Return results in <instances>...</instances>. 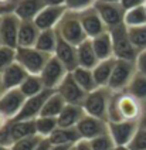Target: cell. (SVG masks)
I'll use <instances>...</instances> for the list:
<instances>
[{
	"label": "cell",
	"instance_id": "obj_1",
	"mask_svg": "<svg viewBox=\"0 0 146 150\" xmlns=\"http://www.w3.org/2000/svg\"><path fill=\"white\" fill-rule=\"evenodd\" d=\"M143 115V103L126 91L113 92L108 109V122H139Z\"/></svg>",
	"mask_w": 146,
	"mask_h": 150
},
{
	"label": "cell",
	"instance_id": "obj_2",
	"mask_svg": "<svg viewBox=\"0 0 146 150\" xmlns=\"http://www.w3.org/2000/svg\"><path fill=\"white\" fill-rule=\"evenodd\" d=\"M55 31L61 38H64L67 42L75 45V47L88 38L82 28V24H81L79 13L71 11V10L65 11V14L60 20L58 25L55 27Z\"/></svg>",
	"mask_w": 146,
	"mask_h": 150
},
{
	"label": "cell",
	"instance_id": "obj_3",
	"mask_svg": "<svg viewBox=\"0 0 146 150\" xmlns=\"http://www.w3.org/2000/svg\"><path fill=\"white\" fill-rule=\"evenodd\" d=\"M112 93L113 92L108 86L96 88L92 92H88L82 103L85 113L89 116L108 120V109H109Z\"/></svg>",
	"mask_w": 146,
	"mask_h": 150
},
{
	"label": "cell",
	"instance_id": "obj_4",
	"mask_svg": "<svg viewBox=\"0 0 146 150\" xmlns=\"http://www.w3.org/2000/svg\"><path fill=\"white\" fill-rule=\"evenodd\" d=\"M51 57V54H45L43 51L37 50L35 47H17L16 50V62H18L31 75L41 74L45 64L50 61Z\"/></svg>",
	"mask_w": 146,
	"mask_h": 150
},
{
	"label": "cell",
	"instance_id": "obj_5",
	"mask_svg": "<svg viewBox=\"0 0 146 150\" xmlns=\"http://www.w3.org/2000/svg\"><path fill=\"white\" fill-rule=\"evenodd\" d=\"M35 134L34 120H17L11 119L7 125L0 130V144L11 147L13 144L21 139Z\"/></svg>",
	"mask_w": 146,
	"mask_h": 150
},
{
	"label": "cell",
	"instance_id": "obj_6",
	"mask_svg": "<svg viewBox=\"0 0 146 150\" xmlns=\"http://www.w3.org/2000/svg\"><path fill=\"white\" fill-rule=\"evenodd\" d=\"M112 37V45H113V57L116 59H126V61H135L139 51L130 41L128 27L120 24L109 30Z\"/></svg>",
	"mask_w": 146,
	"mask_h": 150
},
{
	"label": "cell",
	"instance_id": "obj_7",
	"mask_svg": "<svg viewBox=\"0 0 146 150\" xmlns=\"http://www.w3.org/2000/svg\"><path fill=\"white\" fill-rule=\"evenodd\" d=\"M136 74L135 61H126V59H116L115 67L112 71L111 79L108 83V88L112 92H123L126 91L128 85L130 83L132 78Z\"/></svg>",
	"mask_w": 146,
	"mask_h": 150
},
{
	"label": "cell",
	"instance_id": "obj_8",
	"mask_svg": "<svg viewBox=\"0 0 146 150\" xmlns=\"http://www.w3.org/2000/svg\"><path fill=\"white\" fill-rule=\"evenodd\" d=\"M139 129V122L120 120V122H108V133L116 147H128L130 140Z\"/></svg>",
	"mask_w": 146,
	"mask_h": 150
},
{
	"label": "cell",
	"instance_id": "obj_9",
	"mask_svg": "<svg viewBox=\"0 0 146 150\" xmlns=\"http://www.w3.org/2000/svg\"><path fill=\"white\" fill-rule=\"evenodd\" d=\"M68 69L64 67V64L55 55H52L50 61L45 64L44 69L41 71V81H43L45 89L55 91L58 88V85L62 82V79L68 75Z\"/></svg>",
	"mask_w": 146,
	"mask_h": 150
},
{
	"label": "cell",
	"instance_id": "obj_10",
	"mask_svg": "<svg viewBox=\"0 0 146 150\" xmlns=\"http://www.w3.org/2000/svg\"><path fill=\"white\" fill-rule=\"evenodd\" d=\"M95 8L99 13L101 18L103 20L108 30L113 27H118L120 24H125V13L126 10L122 7L120 3H108V1H96Z\"/></svg>",
	"mask_w": 146,
	"mask_h": 150
},
{
	"label": "cell",
	"instance_id": "obj_11",
	"mask_svg": "<svg viewBox=\"0 0 146 150\" xmlns=\"http://www.w3.org/2000/svg\"><path fill=\"white\" fill-rule=\"evenodd\" d=\"M21 20L16 13L3 14L0 18V38L3 45H9L17 48L18 45V30H20Z\"/></svg>",
	"mask_w": 146,
	"mask_h": 150
},
{
	"label": "cell",
	"instance_id": "obj_12",
	"mask_svg": "<svg viewBox=\"0 0 146 150\" xmlns=\"http://www.w3.org/2000/svg\"><path fill=\"white\" fill-rule=\"evenodd\" d=\"M26 99L27 98L21 93V91L18 88L4 91L3 95L0 96V112L9 120L16 119V116L20 113V110L23 108Z\"/></svg>",
	"mask_w": 146,
	"mask_h": 150
},
{
	"label": "cell",
	"instance_id": "obj_13",
	"mask_svg": "<svg viewBox=\"0 0 146 150\" xmlns=\"http://www.w3.org/2000/svg\"><path fill=\"white\" fill-rule=\"evenodd\" d=\"M55 91L62 96L65 103L69 105H82L86 96V92L77 83L71 72H68V75L62 79V82L58 85Z\"/></svg>",
	"mask_w": 146,
	"mask_h": 150
},
{
	"label": "cell",
	"instance_id": "obj_14",
	"mask_svg": "<svg viewBox=\"0 0 146 150\" xmlns=\"http://www.w3.org/2000/svg\"><path fill=\"white\" fill-rule=\"evenodd\" d=\"M77 130L81 139L92 140L101 134L108 133V120L85 115L77 125Z\"/></svg>",
	"mask_w": 146,
	"mask_h": 150
},
{
	"label": "cell",
	"instance_id": "obj_15",
	"mask_svg": "<svg viewBox=\"0 0 146 150\" xmlns=\"http://www.w3.org/2000/svg\"><path fill=\"white\" fill-rule=\"evenodd\" d=\"M79 20H81L82 28L88 38H94L96 35L108 31V27L105 25L95 6L91 8H86L84 11H79Z\"/></svg>",
	"mask_w": 146,
	"mask_h": 150
},
{
	"label": "cell",
	"instance_id": "obj_16",
	"mask_svg": "<svg viewBox=\"0 0 146 150\" xmlns=\"http://www.w3.org/2000/svg\"><path fill=\"white\" fill-rule=\"evenodd\" d=\"M51 92L52 91H50V89H45V91H43L41 93H38L35 96L27 98L21 110H20V113L16 116V119L17 120H35L41 115L44 103L48 99V96L51 95Z\"/></svg>",
	"mask_w": 146,
	"mask_h": 150
},
{
	"label": "cell",
	"instance_id": "obj_17",
	"mask_svg": "<svg viewBox=\"0 0 146 150\" xmlns=\"http://www.w3.org/2000/svg\"><path fill=\"white\" fill-rule=\"evenodd\" d=\"M67 7L65 6H45V7L37 14L34 18L35 25L43 31V30H51L55 28L62 16L65 14Z\"/></svg>",
	"mask_w": 146,
	"mask_h": 150
},
{
	"label": "cell",
	"instance_id": "obj_18",
	"mask_svg": "<svg viewBox=\"0 0 146 150\" xmlns=\"http://www.w3.org/2000/svg\"><path fill=\"white\" fill-rule=\"evenodd\" d=\"M54 55L60 59L64 64V67L68 69L69 72H72L75 68H78V54H77V47L67 42L64 38H61L58 35V41H57V48Z\"/></svg>",
	"mask_w": 146,
	"mask_h": 150
},
{
	"label": "cell",
	"instance_id": "obj_19",
	"mask_svg": "<svg viewBox=\"0 0 146 150\" xmlns=\"http://www.w3.org/2000/svg\"><path fill=\"white\" fill-rule=\"evenodd\" d=\"M27 75H28V72L18 62H13L10 67H7L1 72V81H3L4 91L20 88V85L27 78Z\"/></svg>",
	"mask_w": 146,
	"mask_h": 150
},
{
	"label": "cell",
	"instance_id": "obj_20",
	"mask_svg": "<svg viewBox=\"0 0 146 150\" xmlns=\"http://www.w3.org/2000/svg\"><path fill=\"white\" fill-rule=\"evenodd\" d=\"M41 30L35 25L34 20H21L18 30V45L17 47H35Z\"/></svg>",
	"mask_w": 146,
	"mask_h": 150
},
{
	"label": "cell",
	"instance_id": "obj_21",
	"mask_svg": "<svg viewBox=\"0 0 146 150\" xmlns=\"http://www.w3.org/2000/svg\"><path fill=\"white\" fill-rule=\"evenodd\" d=\"M85 110L82 105H69L67 103L65 108L62 109L60 116L57 117L58 120V127H77L79 120L85 116Z\"/></svg>",
	"mask_w": 146,
	"mask_h": 150
},
{
	"label": "cell",
	"instance_id": "obj_22",
	"mask_svg": "<svg viewBox=\"0 0 146 150\" xmlns=\"http://www.w3.org/2000/svg\"><path fill=\"white\" fill-rule=\"evenodd\" d=\"M44 7V0H17L14 13L20 20H34Z\"/></svg>",
	"mask_w": 146,
	"mask_h": 150
},
{
	"label": "cell",
	"instance_id": "obj_23",
	"mask_svg": "<svg viewBox=\"0 0 146 150\" xmlns=\"http://www.w3.org/2000/svg\"><path fill=\"white\" fill-rule=\"evenodd\" d=\"M77 54H78V65L79 67L92 69L99 62L91 38H86L85 41H82L79 45H77Z\"/></svg>",
	"mask_w": 146,
	"mask_h": 150
},
{
	"label": "cell",
	"instance_id": "obj_24",
	"mask_svg": "<svg viewBox=\"0 0 146 150\" xmlns=\"http://www.w3.org/2000/svg\"><path fill=\"white\" fill-rule=\"evenodd\" d=\"M94 50L96 52V57L99 61L108 58H113V45H112V37L109 30L105 33L96 35L94 38H91Z\"/></svg>",
	"mask_w": 146,
	"mask_h": 150
},
{
	"label": "cell",
	"instance_id": "obj_25",
	"mask_svg": "<svg viewBox=\"0 0 146 150\" xmlns=\"http://www.w3.org/2000/svg\"><path fill=\"white\" fill-rule=\"evenodd\" d=\"M115 61L116 58H108V59H102L99 61L94 68H92V72H94V78L95 82L98 85V88H103V86H108L109 79H111L112 71L115 67Z\"/></svg>",
	"mask_w": 146,
	"mask_h": 150
},
{
	"label": "cell",
	"instance_id": "obj_26",
	"mask_svg": "<svg viewBox=\"0 0 146 150\" xmlns=\"http://www.w3.org/2000/svg\"><path fill=\"white\" fill-rule=\"evenodd\" d=\"M51 144H69L74 146L81 140L77 127H57L54 133L48 137Z\"/></svg>",
	"mask_w": 146,
	"mask_h": 150
},
{
	"label": "cell",
	"instance_id": "obj_27",
	"mask_svg": "<svg viewBox=\"0 0 146 150\" xmlns=\"http://www.w3.org/2000/svg\"><path fill=\"white\" fill-rule=\"evenodd\" d=\"M57 41H58V34L55 31V28L43 30L40 33V35H38L37 42H35V48L45 52V54L54 55L55 48H57Z\"/></svg>",
	"mask_w": 146,
	"mask_h": 150
},
{
	"label": "cell",
	"instance_id": "obj_28",
	"mask_svg": "<svg viewBox=\"0 0 146 150\" xmlns=\"http://www.w3.org/2000/svg\"><path fill=\"white\" fill-rule=\"evenodd\" d=\"M65 100L62 99L60 93L57 91H52L51 95L48 96V99L45 100L41 110L40 116H50V117H58L60 113L62 112V109L65 108Z\"/></svg>",
	"mask_w": 146,
	"mask_h": 150
},
{
	"label": "cell",
	"instance_id": "obj_29",
	"mask_svg": "<svg viewBox=\"0 0 146 150\" xmlns=\"http://www.w3.org/2000/svg\"><path fill=\"white\" fill-rule=\"evenodd\" d=\"M71 74L74 76V79L77 81V83L86 92V93H88V92H92L94 89L98 88V85L95 82L92 69L84 68V67H78V68H75Z\"/></svg>",
	"mask_w": 146,
	"mask_h": 150
},
{
	"label": "cell",
	"instance_id": "obj_30",
	"mask_svg": "<svg viewBox=\"0 0 146 150\" xmlns=\"http://www.w3.org/2000/svg\"><path fill=\"white\" fill-rule=\"evenodd\" d=\"M18 89L21 91V93H23L26 98H31V96H35V95L41 93L43 91H45V86H44L40 75L28 74L27 78L24 79V82L20 85Z\"/></svg>",
	"mask_w": 146,
	"mask_h": 150
},
{
	"label": "cell",
	"instance_id": "obj_31",
	"mask_svg": "<svg viewBox=\"0 0 146 150\" xmlns=\"http://www.w3.org/2000/svg\"><path fill=\"white\" fill-rule=\"evenodd\" d=\"M34 123H35V134L43 137V139H48L54 133V130L58 127L57 117L38 116L34 120Z\"/></svg>",
	"mask_w": 146,
	"mask_h": 150
},
{
	"label": "cell",
	"instance_id": "obj_32",
	"mask_svg": "<svg viewBox=\"0 0 146 150\" xmlns=\"http://www.w3.org/2000/svg\"><path fill=\"white\" fill-rule=\"evenodd\" d=\"M126 92L143 103L146 100V75L136 72L135 76L132 78L130 83L128 85Z\"/></svg>",
	"mask_w": 146,
	"mask_h": 150
},
{
	"label": "cell",
	"instance_id": "obj_33",
	"mask_svg": "<svg viewBox=\"0 0 146 150\" xmlns=\"http://www.w3.org/2000/svg\"><path fill=\"white\" fill-rule=\"evenodd\" d=\"M125 25L130 28V27H139V25L146 24V10L145 6H137V7L129 8L125 13Z\"/></svg>",
	"mask_w": 146,
	"mask_h": 150
},
{
	"label": "cell",
	"instance_id": "obj_34",
	"mask_svg": "<svg viewBox=\"0 0 146 150\" xmlns=\"http://www.w3.org/2000/svg\"><path fill=\"white\" fill-rule=\"evenodd\" d=\"M130 41L137 51L146 50V24L128 28Z\"/></svg>",
	"mask_w": 146,
	"mask_h": 150
},
{
	"label": "cell",
	"instance_id": "obj_35",
	"mask_svg": "<svg viewBox=\"0 0 146 150\" xmlns=\"http://www.w3.org/2000/svg\"><path fill=\"white\" fill-rule=\"evenodd\" d=\"M16 50L17 48H13L9 45L0 47V74L13 62H16Z\"/></svg>",
	"mask_w": 146,
	"mask_h": 150
},
{
	"label": "cell",
	"instance_id": "obj_36",
	"mask_svg": "<svg viewBox=\"0 0 146 150\" xmlns=\"http://www.w3.org/2000/svg\"><path fill=\"white\" fill-rule=\"evenodd\" d=\"M89 143H91L92 150H115L116 149V144L112 140L109 133L101 134V136L95 137L92 140H89Z\"/></svg>",
	"mask_w": 146,
	"mask_h": 150
},
{
	"label": "cell",
	"instance_id": "obj_37",
	"mask_svg": "<svg viewBox=\"0 0 146 150\" xmlns=\"http://www.w3.org/2000/svg\"><path fill=\"white\" fill-rule=\"evenodd\" d=\"M41 140H43V137L33 134V136H28L26 139H21V140L16 142L10 147V150H34Z\"/></svg>",
	"mask_w": 146,
	"mask_h": 150
},
{
	"label": "cell",
	"instance_id": "obj_38",
	"mask_svg": "<svg viewBox=\"0 0 146 150\" xmlns=\"http://www.w3.org/2000/svg\"><path fill=\"white\" fill-rule=\"evenodd\" d=\"M128 149L129 150H146V129L139 126V129H137V132L135 133L133 139L128 144Z\"/></svg>",
	"mask_w": 146,
	"mask_h": 150
},
{
	"label": "cell",
	"instance_id": "obj_39",
	"mask_svg": "<svg viewBox=\"0 0 146 150\" xmlns=\"http://www.w3.org/2000/svg\"><path fill=\"white\" fill-rule=\"evenodd\" d=\"M98 0H67L65 1V7L67 10H71V11H84L86 8H91L95 6Z\"/></svg>",
	"mask_w": 146,
	"mask_h": 150
},
{
	"label": "cell",
	"instance_id": "obj_40",
	"mask_svg": "<svg viewBox=\"0 0 146 150\" xmlns=\"http://www.w3.org/2000/svg\"><path fill=\"white\" fill-rule=\"evenodd\" d=\"M135 67H136V72L146 75V50L137 52V57L135 59Z\"/></svg>",
	"mask_w": 146,
	"mask_h": 150
},
{
	"label": "cell",
	"instance_id": "obj_41",
	"mask_svg": "<svg viewBox=\"0 0 146 150\" xmlns=\"http://www.w3.org/2000/svg\"><path fill=\"white\" fill-rule=\"evenodd\" d=\"M146 0H120V4L125 10H129V8L137 7V6H142Z\"/></svg>",
	"mask_w": 146,
	"mask_h": 150
},
{
	"label": "cell",
	"instance_id": "obj_42",
	"mask_svg": "<svg viewBox=\"0 0 146 150\" xmlns=\"http://www.w3.org/2000/svg\"><path fill=\"white\" fill-rule=\"evenodd\" d=\"M74 150H92V147H91V143H89V140H84V139H81L79 142H77L75 144H74V147H72Z\"/></svg>",
	"mask_w": 146,
	"mask_h": 150
},
{
	"label": "cell",
	"instance_id": "obj_43",
	"mask_svg": "<svg viewBox=\"0 0 146 150\" xmlns=\"http://www.w3.org/2000/svg\"><path fill=\"white\" fill-rule=\"evenodd\" d=\"M50 147H51L50 140H48V139H43L41 142L38 143V146H37L34 150H50Z\"/></svg>",
	"mask_w": 146,
	"mask_h": 150
},
{
	"label": "cell",
	"instance_id": "obj_44",
	"mask_svg": "<svg viewBox=\"0 0 146 150\" xmlns=\"http://www.w3.org/2000/svg\"><path fill=\"white\" fill-rule=\"evenodd\" d=\"M45 6H65L67 0H44Z\"/></svg>",
	"mask_w": 146,
	"mask_h": 150
},
{
	"label": "cell",
	"instance_id": "obj_45",
	"mask_svg": "<svg viewBox=\"0 0 146 150\" xmlns=\"http://www.w3.org/2000/svg\"><path fill=\"white\" fill-rule=\"evenodd\" d=\"M74 146H69V144H51L50 150H71Z\"/></svg>",
	"mask_w": 146,
	"mask_h": 150
},
{
	"label": "cell",
	"instance_id": "obj_46",
	"mask_svg": "<svg viewBox=\"0 0 146 150\" xmlns=\"http://www.w3.org/2000/svg\"><path fill=\"white\" fill-rule=\"evenodd\" d=\"M7 122H9V119H7V117H6L3 113H1V112H0V130H1L4 126L7 125Z\"/></svg>",
	"mask_w": 146,
	"mask_h": 150
},
{
	"label": "cell",
	"instance_id": "obj_47",
	"mask_svg": "<svg viewBox=\"0 0 146 150\" xmlns=\"http://www.w3.org/2000/svg\"><path fill=\"white\" fill-rule=\"evenodd\" d=\"M139 126L143 127V129H146V112H143V115H142L140 119H139Z\"/></svg>",
	"mask_w": 146,
	"mask_h": 150
},
{
	"label": "cell",
	"instance_id": "obj_48",
	"mask_svg": "<svg viewBox=\"0 0 146 150\" xmlns=\"http://www.w3.org/2000/svg\"><path fill=\"white\" fill-rule=\"evenodd\" d=\"M3 92H4V88H3V81H1V74H0V96L3 95Z\"/></svg>",
	"mask_w": 146,
	"mask_h": 150
},
{
	"label": "cell",
	"instance_id": "obj_49",
	"mask_svg": "<svg viewBox=\"0 0 146 150\" xmlns=\"http://www.w3.org/2000/svg\"><path fill=\"white\" fill-rule=\"evenodd\" d=\"M99 1H108V3H120V0H99Z\"/></svg>",
	"mask_w": 146,
	"mask_h": 150
},
{
	"label": "cell",
	"instance_id": "obj_50",
	"mask_svg": "<svg viewBox=\"0 0 146 150\" xmlns=\"http://www.w3.org/2000/svg\"><path fill=\"white\" fill-rule=\"evenodd\" d=\"M0 150H10V147H7V146H3V144H0Z\"/></svg>",
	"mask_w": 146,
	"mask_h": 150
},
{
	"label": "cell",
	"instance_id": "obj_51",
	"mask_svg": "<svg viewBox=\"0 0 146 150\" xmlns=\"http://www.w3.org/2000/svg\"><path fill=\"white\" fill-rule=\"evenodd\" d=\"M115 150H129V149H128V147H116Z\"/></svg>",
	"mask_w": 146,
	"mask_h": 150
},
{
	"label": "cell",
	"instance_id": "obj_52",
	"mask_svg": "<svg viewBox=\"0 0 146 150\" xmlns=\"http://www.w3.org/2000/svg\"><path fill=\"white\" fill-rule=\"evenodd\" d=\"M143 112H146V100L143 102Z\"/></svg>",
	"mask_w": 146,
	"mask_h": 150
},
{
	"label": "cell",
	"instance_id": "obj_53",
	"mask_svg": "<svg viewBox=\"0 0 146 150\" xmlns=\"http://www.w3.org/2000/svg\"><path fill=\"white\" fill-rule=\"evenodd\" d=\"M1 45H3V42H1V38H0V47H1Z\"/></svg>",
	"mask_w": 146,
	"mask_h": 150
},
{
	"label": "cell",
	"instance_id": "obj_54",
	"mask_svg": "<svg viewBox=\"0 0 146 150\" xmlns=\"http://www.w3.org/2000/svg\"><path fill=\"white\" fill-rule=\"evenodd\" d=\"M143 6H145V10H146V1H145V3H143Z\"/></svg>",
	"mask_w": 146,
	"mask_h": 150
},
{
	"label": "cell",
	"instance_id": "obj_55",
	"mask_svg": "<svg viewBox=\"0 0 146 150\" xmlns=\"http://www.w3.org/2000/svg\"><path fill=\"white\" fill-rule=\"evenodd\" d=\"M0 18H1V16H0Z\"/></svg>",
	"mask_w": 146,
	"mask_h": 150
},
{
	"label": "cell",
	"instance_id": "obj_56",
	"mask_svg": "<svg viewBox=\"0 0 146 150\" xmlns=\"http://www.w3.org/2000/svg\"><path fill=\"white\" fill-rule=\"evenodd\" d=\"M71 150H74V149H71Z\"/></svg>",
	"mask_w": 146,
	"mask_h": 150
}]
</instances>
